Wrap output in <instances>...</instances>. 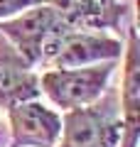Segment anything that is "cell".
Returning a JSON list of instances; mask_svg holds the SVG:
<instances>
[{
    "label": "cell",
    "mask_w": 140,
    "mask_h": 147,
    "mask_svg": "<svg viewBox=\"0 0 140 147\" xmlns=\"http://www.w3.org/2000/svg\"><path fill=\"white\" fill-rule=\"evenodd\" d=\"M120 115L111 96L96 103L67 110L62 115V132L57 147H118Z\"/></svg>",
    "instance_id": "3957f363"
},
{
    "label": "cell",
    "mask_w": 140,
    "mask_h": 147,
    "mask_svg": "<svg viewBox=\"0 0 140 147\" xmlns=\"http://www.w3.org/2000/svg\"><path fill=\"white\" fill-rule=\"evenodd\" d=\"M47 0H0V20H7V17L17 15V12L27 10V7L35 5H44Z\"/></svg>",
    "instance_id": "9c48e42d"
},
{
    "label": "cell",
    "mask_w": 140,
    "mask_h": 147,
    "mask_svg": "<svg viewBox=\"0 0 140 147\" xmlns=\"http://www.w3.org/2000/svg\"><path fill=\"white\" fill-rule=\"evenodd\" d=\"M69 30L71 27L47 3L0 20V37H5L32 66H47Z\"/></svg>",
    "instance_id": "6da1fadb"
},
{
    "label": "cell",
    "mask_w": 140,
    "mask_h": 147,
    "mask_svg": "<svg viewBox=\"0 0 140 147\" xmlns=\"http://www.w3.org/2000/svg\"><path fill=\"white\" fill-rule=\"evenodd\" d=\"M39 96V76L35 66L0 37V108H12L22 100H35Z\"/></svg>",
    "instance_id": "8992f818"
},
{
    "label": "cell",
    "mask_w": 140,
    "mask_h": 147,
    "mask_svg": "<svg viewBox=\"0 0 140 147\" xmlns=\"http://www.w3.org/2000/svg\"><path fill=\"white\" fill-rule=\"evenodd\" d=\"M116 61H103L79 69H47L39 76V93L64 113L91 105L106 93Z\"/></svg>",
    "instance_id": "7a4b0ae2"
},
{
    "label": "cell",
    "mask_w": 140,
    "mask_h": 147,
    "mask_svg": "<svg viewBox=\"0 0 140 147\" xmlns=\"http://www.w3.org/2000/svg\"><path fill=\"white\" fill-rule=\"evenodd\" d=\"M10 115V147H57L62 132V115L39 100H22L7 108Z\"/></svg>",
    "instance_id": "5b68a950"
},
{
    "label": "cell",
    "mask_w": 140,
    "mask_h": 147,
    "mask_svg": "<svg viewBox=\"0 0 140 147\" xmlns=\"http://www.w3.org/2000/svg\"><path fill=\"white\" fill-rule=\"evenodd\" d=\"M123 88H120V142L118 147H138L140 130V59H138V34L130 27L128 44L123 47Z\"/></svg>",
    "instance_id": "52a82bcc"
},
{
    "label": "cell",
    "mask_w": 140,
    "mask_h": 147,
    "mask_svg": "<svg viewBox=\"0 0 140 147\" xmlns=\"http://www.w3.org/2000/svg\"><path fill=\"white\" fill-rule=\"evenodd\" d=\"M57 15L74 30H116L123 17V3L118 0H47Z\"/></svg>",
    "instance_id": "ba28073f"
},
{
    "label": "cell",
    "mask_w": 140,
    "mask_h": 147,
    "mask_svg": "<svg viewBox=\"0 0 140 147\" xmlns=\"http://www.w3.org/2000/svg\"><path fill=\"white\" fill-rule=\"evenodd\" d=\"M125 44L106 32L96 30H69L62 37L54 57L47 61L44 69H79L93 66L103 61H118L123 57Z\"/></svg>",
    "instance_id": "277c9868"
}]
</instances>
